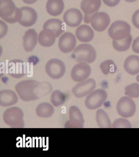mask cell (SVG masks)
<instances>
[{
  "label": "cell",
  "instance_id": "35",
  "mask_svg": "<svg viewBox=\"0 0 139 157\" xmlns=\"http://www.w3.org/2000/svg\"><path fill=\"white\" fill-rule=\"evenodd\" d=\"M38 0H23V2L27 4H32L35 3Z\"/></svg>",
  "mask_w": 139,
  "mask_h": 157
},
{
  "label": "cell",
  "instance_id": "24",
  "mask_svg": "<svg viewBox=\"0 0 139 157\" xmlns=\"http://www.w3.org/2000/svg\"><path fill=\"white\" fill-rule=\"evenodd\" d=\"M46 7L47 12L50 15L59 16L64 10V2L63 0H48Z\"/></svg>",
  "mask_w": 139,
  "mask_h": 157
},
{
  "label": "cell",
  "instance_id": "17",
  "mask_svg": "<svg viewBox=\"0 0 139 157\" xmlns=\"http://www.w3.org/2000/svg\"><path fill=\"white\" fill-rule=\"evenodd\" d=\"M22 17L19 24L25 27H29L33 25L37 22V14L33 8L29 7H23L20 8Z\"/></svg>",
  "mask_w": 139,
  "mask_h": 157
},
{
  "label": "cell",
  "instance_id": "25",
  "mask_svg": "<svg viewBox=\"0 0 139 157\" xmlns=\"http://www.w3.org/2000/svg\"><path fill=\"white\" fill-rule=\"evenodd\" d=\"M36 114L40 118H48L54 114V107L50 103L43 102L37 106L36 110Z\"/></svg>",
  "mask_w": 139,
  "mask_h": 157
},
{
  "label": "cell",
  "instance_id": "29",
  "mask_svg": "<svg viewBox=\"0 0 139 157\" xmlns=\"http://www.w3.org/2000/svg\"><path fill=\"white\" fill-rule=\"evenodd\" d=\"M102 71L105 75L109 74H114L117 71L116 65L113 60H108L103 62L100 65Z\"/></svg>",
  "mask_w": 139,
  "mask_h": 157
},
{
  "label": "cell",
  "instance_id": "23",
  "mask_svg": "<svg viewBox=\"0 0 139 157\" xmlns=\"http://www.w3.org/2000/svg\"><path fill=\"white\" fill-rule=\"evenodd\" d=\"M75 34L78 40L82 42H90L92 40L94 36V31L86 25H83L78 28Z\"/></svg>",
  "mask_w": 139,
  "mask_h": 157
},
{
  "label": "cell",
  "instance_id": "9",
  "mask_svg": "<svg viewBox=\"0 0 139 157\" xmlns=\"http://www.w3.org/2000/svg\"><path fill=\"white\" fill-rule=\"evenodd\" d=\"M95 81L93 78H89L76 84L72 89V92L75 97L83 98L92 92L96 87Z\"/></svg>",
  "mask_w": 139,
  "mask_h": 157
},
{
  "label": "cell",
  "instance_id": "28",
  "mask_svg": "<svg viewBox=\"0 0 139 157\" xmlns=\"http://www.w3.org/2000/svg\"><path fill=\"white\" fill-rule=\"evenodd\" d=\"M65 95L59 90L54 91L51 95V102L53 105L56 107L62 105L65 102Z\"/></svg>",
  "mask_w": 139,
  "mask_h": 157
},
{
  "label": "cell",
  "instance_id": "31",
  "mask_svg": "<svg viewBox=\"0 0 139 157\" xmlns=\"http://www.w3.org/2000/svg\"><path fill=\"white\" fill-rule=\"evenodd\" d=\"M112 127L113 128H131L132 126L127 120L120 118L114 121Z\"/></svg>",
  "mask_w": 139,
  "mask_h": 157
},
{
  "label": "cell",
  "instance_id": "1",
  "mask_svg": "<svg viewBox=\"0 0 139 157\" xmlns=\"http://www.w3.org/2000/svg\"><path fill=\"white\" fill-rule=\"evenodd\" d=\"M15 88L21 99L29 102L47 96L52 91V86L48 82H39L35 80H28L20 82Z\"/></svg>",
  "mask_w": 139,
  "mask_h": 157
},
{
  "label": "cell",
  "instance_id": "37",
  "mask_svg": "<svg viewBox=\"0 0 139 157\" xmlns=\"http://www.w3.org/2000/svg\"><path fill=\"white\" fill-rule=\"evenodd\" d=\"M136 80H137V81L139 82V75L137 76V77H136Z\"/></svg>",
  "mask_w": 139,
  "mask_h": 157
},
{
  "label": "cell",
  "instance_id": "16",
  "mask_svg": "<svg viewBox=\"0 0 139 157\" xmlns=\"http://www.w3.org/2000/svg\"><path fill=\"white\" fill-rule=\"evenodd\" d=\"M83 18V15L81 12L75 8L68 10L63 16L64 23L72 28H75L80 25Z\"/></svg>",
  "mask_w": 139,
  "mask_h": 157
},
{
  "label": "cell",
  "instance_id": "22",
  "mask_svg": "<svg viewBox=\"0 0 139 157\" xmlns=\"http://www.w3.org/2000/svg\"><path fill=\"white\" fill-rule=\"evenodd\" d=\"M43 29H49L55 34L58 38L65 30V26L63 21L58 19H50L46 21L43 26Z\"/></svg>",
  "mask_w": 139,
  "mask_h": 157
},
{
  "label": "cell",
  "instance_id": "34",
  "mask_svg": "<svg viewBox=\"0 0 139 157\" xmlns=\"http://www.w3.org/2000/svg\"><path fill=\"white\" fill-rule=\"evenodd\" d=\"M132 49L135 53L139 54V37L134 40L132 44Z\"/></svg>",
  "mask_w": 139,
  "mask_h": 157
},
{
  "label": "cell",
  "instance_id": "36",
  "mask_svg": "<svg viewBox=\"0 0 139 157\" xmlns=\"http://www.w3.org/2000/svg\"><path fill=\"white\" fill-rule=\"evenodd\" d=\"M125 1H127L128 2H135L137 0H125Z\"/></svg>",
  "mask_w": 139,
  "mask_h": 157
},
{
  "label": "cell",
  "instance_id": "10",
  "mask_svg": "<svg viewBox=\"0 0 139 157\" xmlns=\"http://www.w3.org/2000/svg\"><path fill=\"white\" fill-rule=\"evenodd\" d=\"M101 6V0H83L80 7L84 13V22H91L92 16L97 12Z\"/></svg>",
  "mask_w": 139,
  "mask_h": 157
},
{
  "label": "cell",
  "instance_id": "15",
  "mask_svg": "<svg viewBox=\"0 0 139 157\" xmlns=\"http://www.w3.org/2000/svg\"><path fill=\"white\" fill-rule=\"evenodd\" d=\"M26 65L20 60H11L8 63L9 74L13 78H20L26 74Z\"/></svg>",
  "mask_w": 139,
  "mask_h": 157
},
{
  "label": "cell",
  "instance_id": "2",
  "mask_svg": "<svg viewBox=\"0 0 139 157\" xmlns=\"http://www.w3.org/2000/svg\"><path fill=\"white\" fill-rule=\"evenodd\" d=\"M0 17L8 23H14L20 20L22 13L12 0H0Z\"/></svg>",
  "mask_w": 139,
  "mask_h": 157
},
{
  "label": "cell",
  "instance_id": "6",
  "mask_svg": "<svg viewBox=\"0 0 139 157\" xmlns=\"http://www.w3.org/2000/svg\"><path fill=\"white\" fill-rule=\"evenodd\" d=\"M107 97V93L102 89L97 90L89 94L85 100L86 107L91 110H94L101 107Z\"/></svg>",
  "mask_w": 139,
  "mask_h": 157
},
{
  "label": "cell",
  "instance_id": "30",
  "mask_svg": "<svg viewBox=\"0 0 139 157\" xmlns=\"http://www.w3.org/2000/svg\"><path fill=\"white\" fill-rule=\"evenodd\" d=\"M125 94L132 98L139 97V85L133 83L128 85L125 88Z\"/></svg>",
  "mask_w": 139,
  "mask_h": 157
},
{
  "label": "cell",
  "instance_id": "20",
  "mask_svg": "<svg viewBox=\"0 0 139 157\" xmlns=\"http://www.w3.org/2000/svg\"><path fill=\"white\" fill-rule=\"evenodd\" d=\"M124 68L125 71L131 75L139 73V56L131 55L125 60L124 63Z\"/></svg>",
  "mask_w": 139,
  "mask_h": 157
},
{
  "label": "cell",
  "instance_id": "21",
  "mask_svg": "<svg viewBox=\"0 0 139 157\" xmlns=\"http://www.w3.org/2000/svg\"><path fill=\"white\" fill-rule=\"evenodd\" d=\"M56 35L54 32L49 29H43L39 34L38 42L42 46L50 47L55 43Z\"/></svg>",
  "mask_w": 139,
  "mask_h": 157
},
{
  "label": "cell",
  "instance_id": "14",
  "mask_svg": "<svg viewBox=\"0 0 139 157\" xmlns=\"http://www.w3.org/2000/svg\"><path fill=\"white\" fill-rule=\"evenodd\" d=\"M75 36L71 33H66L60 36L58 41V47L62 52L69 53L74 50L76 45Z\"/></svg>",
  "mask_w": 139,
  "mask_h": 157
},
{
  "label": "cell",
  "instance_id": "13",
  "mask_svg": "<svg viewBox=\"0 0 139 157\" xmlns=\"http://www.w3.org/2000/svg\"><path fill=\"white\" fill-rule=\"evenodd\" d=\"M110 23V16L104 12H96L93 15L91 19V25L96 31H104Z\"/></svg>",
  "mask_w": 139,
  "mask_h": 157
},
{
  "label": "cell",
  "instance_id": "32",
  "mask_svg": "<svg viewBox=\"0 0 139 157\" xmlns=\"http://www.w3.org/2000/svg\"><path fill=\"white\" fill-rule=\"evenodd\" d=\"M132 21L136 28L139 29V10L135 12L132 18Z\"/></svg>",
  "mask_w": 139,
  "mask_h": 157
},
{
  "label": "cell",
  "instance_id": "7",
  "mask_svg": "<svg viewBox=\"0 0 139 157\" xmlns=\"http://www.w3.org/2000/svg\"><path fill=\"white\" fill-rule=\"evenodd\" d=\"M45 70L47 75L52 78L59 79L63 77L65 74V65L59 59H52L47 62Z\"/></svg>",
  "mask_w": 139,
  "mask_h": 157
},
{
  "label": "cell",
  "instance_id": "11",
  "mask_svg": "<svg viewBox=\"0 0 139 157\" xmlns=\"http://www.w3.org/2000/svg\"><path fill=\"white\" fill-rule=\"evenodd\" d=\"M69 121L66 122L65 128H83V117L81 111L76 106H71L69 108Z\"/></svg>",
  "mask_w": 139,
  "mask_h": 157
},
{
  "label": "cell",
  "instance_id": "19",
  "mask_svg": "<svg viewBox=\"0 0 139 157\" xmlns=\"http://www.w3.org/2000/svg\"><path fill=\"white\" fill-rule=\"evenodd\" d=\"M37 43V34L34 29H29L25 32L23 37V46L26 52L32 51Z\"/></svg>",
  "mask_w": 139,
  "mask_h": 157
},
{
  "label": "cell",
  "instance_id": "33",
  "mask_svg": "<svg viewBox=\"0 0 139 157\" xmlns=\"http://www.w3.org/2000/svg\"><path fill=\"white\" fill-rule=\"evenodd\" d=\"M120 0H103L104 3L110 7H114L117 6Z\"/></svg>",
  "mask_w": 139,
  "mask_h": 157
},
{
  "label": "cell",
  "instance_id": "3",
  "mask_svg": "<svg viewBox=\"0 0 139 157\" xmlns=\"http://www.w3.org/2000/svg\"><path fill=\"white\" fill-rule=\"evenodd\" d=\"M71 56L77 62L91 63L96 59L97 54L92 46L89 44H82L75 48Z\"/></svg>",
  "mask_w": 139,
  "mask_h": 157
},
{
  "label": "cell",
  "instance_id": "27",
  "mask_svg": "<svg viewBox=\"0 0 139 157\" xmlns=\"http://www.w3.org/2000/svg\"><path fill=\"white\" fill-rule=\"evenodd\" d=\"M132 37L131 34L125 39L121 40H113V46L118 52H125L128 50L132 42Z\"/></svg>",
  "mask_w": 139,
  "mask_h": 157
},
{
  "label": "cell",
  "instance_id": "18",
  "mask_svg": "<svg viewBox=\"0 0 139 157\" xmlns=\"http://www.w3.org/2000/svg\"><path fill=\"white\" fill-rule=\"evenodd\" d=\"M18 98L14 91L10 90L0 91V105L3 107H10L16 104Z\"/></svg>",
  "mask_w": 139,
  "mask_h": 157
},
{
  "label": "cell",
  "instance_id": "8",
  "mask_svg": "<svg viewBox=\"0 0 139 157\" xmlns=\"http://www.w3.org/2000/svg\"><path fill=\"white\" fill-rule=\"evenodd\" d=\"M117 110L121 117L125 118H130L133 116L136 112V104L130 98H122L118 102Z\"/></svg>",
  "mask_w": 139,
  "mask_h": 157
},
{
  "label": "cell",
  "instance_id": "4",
  "mask_svg": "<svg viewBox=\"0 0 139 157\" xmlns=\"http://www.w3.org/2000/svg\"><path fill=\"white\" fill-rule=\"evenodd\" d=\"M23 117V111L16 107L7 109L3 114V119L5 123L13 128H24Z\"/></svg>",
  "mask_w": 139,
  "mask_h": 157
},
{
  "label": "cell",
  "instance_id": "12",
  "mask_svg": "<svg viewBox=\"0 0 139 157\" xmlns=\"http://www.w3.org/2000/svg\"><path fill=\"white\" fill-rule=\"evenodd\" d=\"M91 67L86 63L81 62L77 64L73 68L71 76L72 80L76 82L85 80L91 74Z\"/></svg>",
  "mask_w": 139,
  "mask_h": 157
},
{
  "label": "cell",
  "instance_id": "5",
  "mask_svg": "<svg viewBox=\"0 0 139 157\" xmlns=\"http://www.w3.org/2000/svg\"><path fill=\"white\" fill-rule=\"evenodd\" d=\"M131 28L126 22L117 21L112 24L109 28L108 34L113 40L125 39L130 35Z\"/></svg>",
  "mask_w": 139,
  "mask_h": 157
},
{
  "label": "cell",
  "instance_id": "26",
  "mask_svg": "<svg viewBox=\"0 0 139 157\" xmlns=\"http://www.w3.org/2000/svg\"><path fill=\"white\" fill-rule=\"evenodd\" d=\"M96 121L100 128H111V121L107 113L102 109H100L97 111Z\"/></svg>",
  "mask_w": 139,
  "mask_h": 157
}]
</instances>
